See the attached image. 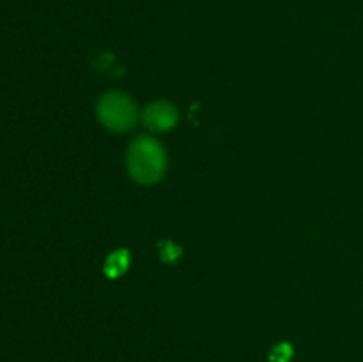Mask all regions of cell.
Wrapping results in <instances>:
<instances>
[{
	"instance_id": "1",
	"label": "cell",
	"mask_w": 363,
	"mask_h": 362,
	"mask_svg": "<svg viewBox=\"0 0 363 362\" xmlns=\"http://www.w3.org/2000/svg\"><path fill=\"white\" fill-rule=\"evenodd\" d=\"M128 172L135 181L151 185L162 180L167 167V155L163 146L147 135H140L130 144L126 153Z\"/></svg>"
},
{
	"instance_id": "2",
	"label": "cell",
	"mask_w": 363,
	"mask_h": 362,
	"mask_svg": "<svg viewBox=\"0 0 363 362\" xmlns=\"http://www.w3.org/2000/svg\"><path fill=\"white\" fill-rule=\"evenodd\" d=\"M98 117L108 130L128 131L138 119L137 105L123 92H106L98 102Z\"/></svg>"
},
{
	"instance_id": "3",
	"label": "cell",
	"mask_w": 363,
	"mask_h": 362,
	"mask_svg": "<svg viewBox=\"0 0 363 362\" xmlns=\"http://www.w3.org/2000/svg\"><path fill=\"white\" fill-rule=\"evenodd\" d=\"M142 121L149 130L167 131L177 124L176 106L167 102H155L147 105L142 112Z\"/></svg>"
},
{
	"instance_id": "4",
	"label": "cell",
	"mask_w": 363,
	"mask_h": 362,
	"mask_svg": "<svg viewBox=\"0 0 363 362\" xmlns=\"http://www.w3.org/2000/svg\"><path fill=\"white\" fill-rule=\"evenodd\" d=\"M130 266V254L128 251H116L106 258L105 261V273L110 279H117L123 275Z\"/></svg>"
},
{
	"instance_id": "5",
	"label": "cell",
	"mask_w": 363,
	"mask_h": 362,
	"mask_svg": "<svg viewBox=\"0 0 363 362\" xmlns=\"http://www.w3.org/2000/svg\"><path fill=\"white\" fill-rule=\"evenodd\" d=\"M160 254H162V259L165 263H174L176 259H179L181 248L177 245H174L172 241H162L160 243Z\"/></svg>"
},
{
	"instance_id": "6",
	"label": "cell",
	"mask_w": 363,
	"mask_h": 362,
	"mask_svg": "<svg viewBox=\"0 0 363 362\" xmlns=\"http://www.w3.org/2000/svg\"><path fill=\"white\" fill-rule=\"evenodd\" d=\"M291 357H293V348L287 343L279 344V346L272 351V355H269L272 362H289Z\"/></svg>"
}]
</instances>
